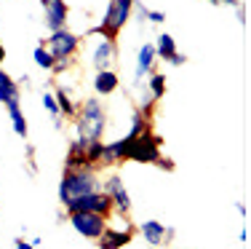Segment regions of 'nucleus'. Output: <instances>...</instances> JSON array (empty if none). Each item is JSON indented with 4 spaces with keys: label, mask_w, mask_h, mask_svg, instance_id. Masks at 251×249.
<instances>
[{
    "label": "nucleus",
    "mask_w": 251,
    "mask_h": 249,
    "mask_svg": "<svg viewBox=\"0 0 251 249\" xmlns=\"http://www.w3.org/2000/svg\"><path fill=\"white\" fill-rule=\"evenodd\" d=\"M131 241H134V225H128V228H112V225H107V230L97 239V247L99 249H123Z\"/></svg>",
    "instance_id": "obj_11"
},
{
    "label": "nucleus",
    "mask_w": 251,
    "mask_h": 249,
    "mask_svg": "<svg viewBox=\"0 0 251 249\" xmlns=\"http://www.w3.org/2000/svg\"><path fill=\"white\" fill-rule=\"evenodd\" d=\"M64 212H97L101 217H110L112 215V201L104 191H94V193H86L80 198H73Z\"/></svg>",
    "instance_id": "obj_8"
},
{
    "label": "nucleus",
    "mask_w": 251,
    "mask_h": 249,
    "mask_svg": "<svg viewBox=\"0 0 251 249\" xmlns=\"http://www.w3.org/2000/svg\"><path fill=\"white\" fill-rule=\"evenodd\" d=\"M91 67L101 70H115L118 67V40H99L91 51Z\"/></svg>",
    "instance_id": "obj_10"
},
{
    "label": "nucleus",
    "mask_w": 251,
    "mask_h": 249,
    "mask_svg": "<svg viewBox=\"0 0 251 249\" xmlns=\"http://www.w3.org/2000/svg\"><path fill=\"white\" fill-rule=\"evenodd\" d=\"M8 118H11V126H14V132L19 134L22 139H27V115L22 112V105H8Z\"/></svg>",
    "instance_id": "obj_22"
},
{
    "label": "nucleus",
    "mask_w": 251,
    "mask_h": 249,
    "mask_svg": "<svg viewBox=\"0 0 251 249\" xmlns=\"http://www.w3.org/2000/svg\"><path fill=\"white\" fill-rule=\"evenodd\" d=\"M101 191V174L97 166L91 169H64L59 180V204L67 206L73 198H80L86 193Z\"/></svg>",
    "instance_id": "obj_2"
},
{
    "label": "nucleus",
    "mask_w": 251,
    "mask_h": 249,
    "mask_svg": "<svg viewBox=\"0 0 251 249\" xmlns=\"http://www.w3.org/2000/svg\"><path fill=\"white\" fill-rule=\"evenodd\" d=\"M238 241H249V228H241V233H238Z\"/></svg>",
    "instance_id": "obj_37"
},
{
    "label": "nucleus",
    "mask_w": 251,
    "mask_h": 249,
    "mask_svg": "<svg viewBox=\"0 0 251 249\" xmlns=\"http://www.w3.org/2000/svg\"><path fill=\"white\" fill-rule=\"evenodd\" d=\"M131 8H134V0H107L104 16H101L99 25H94L88 29V35L101 38V40H118L121 29L131 19Z\"/></svg>",
    "instance_id": "obj_3"
},
{
    "label": "nucleus",
    "mask_w": 251,
    "mask_h": 249,
    "mask_svg": "<svg viewBox=\"0 0 251 249\" xmlns=\"http://www.w3.org/2000/svg\"><path fill=\"white\" fill-rule=\"evenodd\" d=\"M75 123V139L80 142H101L107 132V108L99 97H88L77 105L73 118Z\"/></svg>",
    "instance_id": "obj_1"
},
{
    "label": "nucleus",
    "mask_w": 251,
    "mask_h": 249,
    "mask_svg": "<svg viewBox=\"0 0 251 249\" xmlns=\"http://www.w3.org/2000/svg\"><path fill=\"white\" fill-rule=\"evenodd\" d=\"M32 62L38 64L40 70L51 73V67H53V62H56V59H53V56L49 54V49H46V46L40 43V46H35V51H32Z\"/></svg>",
    "instance_id": "obj_23"
},
{
    "label": "nucleus",
    "mask_w": 251,
    "mask_h": 249,
    "mask_svg": "<svg viewBox=\"0 0 251 249\" xmlns=\"http://www.w3.org/2000/svg\"><path fill=\"white\" fill-rule=\"evenodd\" d=\"M43 46L49 49L53 59H75V54L80 51V35L73 32L70 27H64V29H56V32H49Z\"/></svg>",
    "instance_id": "obj_6"
},
{
    "label": "nucleus",
    "mask_w": 251,
    "mask_h": 249,
    "mask_svg": "<svg viewBox=\"0 0 251 249\" xmlns=\"http://www.w3.org/2000/svg\"><path fill=\"white\" fill-rule=\"evenodd\" d=\"M147 5L142 3V0H134V8H131V14H136V25H147Z\"/></svg>",
    "instance_id": "obj_26"
},
{
    "label": "nucleus",
    "mask_w": 251,
    "mask_h": 249,
    "mask_svg": "<svg viewBox=\"0 0 251 249\" xmlns=\"http://www.w3.org/2000/svg\"><path fill=\"white\" fill-rule=\"evenodd\" d=\"M174 236H176V230L166 225V244H171V241H174Z\"/></svg>",
    "instance_id": "obj_35"
},
{
    "label": "nucleus",
    "mask_w": 251,
    "mask_h": 249,
    "mask_svg": "<svg viewBox=\"0 0 251 249\" xmlns=\"http://www.w3.org/2000/svg\"><path fill=\"white\" fill-rule=\"evenodd\" d=\"M64 169H91L86 153H83V142L73 139L67 147V158H64Z\"/></svg>",
    "instance_id": "obj_17"
},
{
    "label": "nucleus",
    "mask_w": 251,
    "mask_h": 249,
    "mask_svg": "<svg viewBox=\"0 0 251 249\" xmlns=\"http://www.w3.org/2000/svg\"><path fill=\"white\" fill-rule=\"evenodd\" d=\"M0 105H22V86L0 67Z\"/></svg>",
    "instance_id": "obj_12"
},
{
    "label": "nucleus",
    "mask_w": 251,
    "mask_h": 249,
    "mask_svg": "<svg viewBox=\"0 0 251 249\" xmlns=\"http://www.w3.org/2000/svg\"><path fill=\"white\" fill-rule=\"evenodd\" d=\"M101 191L110 195L112 212H115L118 217H123V220H128L134 204H131V195H128V191H126V185H123V177L118 174V171H110L107 177H101Z\"/></svg>",
    "instance_id": "obj_5"
},
{
    "label": "nucleus",
    "mask_w": 251,
    "mask_h": 249,
    "mask_svg": "<svg viewBox=\"0 0 251 249\" xmlns=\"http://www.w3.org/2000/svg\"><path fill=\"white\" fill-rule=\"evenodd\" d=\"M184 62H187V56H184V54H174V59H171L169 64H174V67H182Z\"/></svg>",
    "instance_id": "obj_33"
},
{
    "label": "nucleus",
    "mask_w": 251,
    "mask_h": 249,
    "mask_svg": "<svg viewBox=\"0 0 251 249\" xmlns=\"http://www.w3.org/2000/svg\"><path fill=\"white\" fill-rule=\"evenodd\" d=\"M67 220L75 228V233H80L83 239L97 241L110 225V217H101L97 212H67Z\"/></svg>",
    "instance_id": "obj_7"
},
{
    "label": "nucleus",
    "mask_w": 251,
    "mask_h": 249,
    "mask_svg": "<svg viewBox=\"0 0 251 249\" xmlns=\"http://www.w3.org/2000/svg\"><path fill=\"white\" fill-rule=\"evenodd\" d=\"M155 166H160L163 171H174V161H171V158H166V156H160V158H158V164H155Z\"/></svg>",
    "instance_id": "obj_30"
},
{
    "label": "nucleus",
    "mask_w": 251,
    "mask_h": 249,
    "mask_svg": "<svg viewBox=\"0 0 251 249\" xmlns=\"http://www.w3.org/2000/svg\"><path fill=\"white\" fill-rule=\"evenodd\" d=\"M235 209H238V215H241V217H246V215H249L246 204H241V201H238V204H235Z\"/></svg>",
    "instance_id": "obj_36"
},
{
    "label": "nucleus",
    "mask_w": 251,
    "mask_h": 249,
    "mask_svg": "<svg viewBox=\"0 0 251 249\" xmlns=\"http://www.w3.org/2000/svg\"><path fill=\"white\" fill-rule=\"evenodd\" d=\"M136 233L142 236V239L147 241L150 247H166V225L163 222H158V220H145L136 228Z\"/></svg>",
    "instance_id": "obj_16"
},
{
    "label": "nucleus",
    "mask_w": 251,
    "mask_h": 249,
    "mask_svg": "<svg viewBox=\"0 0 251 249\" xmlns=\"http://www.w3.org/2000/svg\"><path fill=\"white\" fill-rule=\"evenodd\" d=\"M238 25H241V27H246V8H243V5H238Z\"/></svg>",
    "instance_id": "obj_32"
},
{
    "label": "nucleus",
    "mask_w": 251,
    "mask_h": 249,
    "mask_svg": "<svg viewBox=\"0 0 251 249\" xmlns=\"http://www.w3.org/2000/svg\"><path fill=\"white\" fill-rule=\"evenodd\" d=\"M43 5V22L49 27V32H56V29H64L70 22V5L64 0H40Z\"/></svg>",
    "instance_id": "obj_9"
},
{
    "label": "nucleus",
    "mask_w": 251,
    "mask_h": 249,
    "mask_svg": "<svg viewBox=\"0 0 251 249\" xmlns=\"http://www.w3.org/2000/svg\"><path fill=\"white\" fill-rule=\"evenodd\" d=\"M147 22H150V25H163L166 22V11H147Z\"/></svg>",
    "instance_id": "obj_29"
},
{
    "label": "nucleus",
    "mask_w": 251,
    "mask_h": 249,
    "mask_svg": "<svg viewBox=\"0 0 251 249\" xmlns=\"http://www.w3.org/2000/svg\"><path fill=\"white\" fill-rule=\"evenodd\" d=\"M147 91H150V97L155 102H160V99L166 97V75L160 73V70H152V73L147 75Z\"/></svg>",
    "instance_id": "obj_21"
},
{
    "label": "nucleus",
    "mask_w": 251,
    "mask_h": 249,
    "mask_svg": "<svg viewBox=\"0 0 251 249\" xmlns=\"http://www.w3.org/2000/svg\"><path fill=\"white\" fill-rule=\"evenodd\" d=\"M14 247H16V249H35L32 244H27L25 239H16V241H14Z\"/></svg>",
    "instance_id": "obj_34"
},
{
    "label": "nucleus",
    "mask_w": 251,
    "mask_h": 249,
    "mask_svg": "<svg viewBox=\"0 0 251 249\" xmlns=\"http://www.w3.org/2000/svg\"><path fill=\"white\" fill-rule=\"evenodd\" d=\"M75 64V59H56L53 62V67H51V75H62V73H67L70 67Z\"/></svg>",
    "instance_id": "obj_27"
},
{
    "label": "nucleus",
    "mask_w": 251,
    "mask_h": 249,
    "mask_svg": "<svg viewBox=\"0 0 251 249\" xmlns=\"http://www.w3.org/2000/svg\"><path fill=\"white\" fill-rule=\"evenodd\" d=\"M147 129H152V121L142 115L139 108H131V123H128V132H126V137L134 139V137H139V134H145Z\"/></svg>",
    "instance_id": "obj_19"
},
{
    "label": "nucleus",
    "mask_w": 251,
    "mask_h": 249,
    "mask_svg": "<svg viewBox=\"0 0 251 249\" xmlns=\"http://www.w3.org/2000/svg\"><path fill=\"white\" fill-rule=\"evenodd\" d=\"M155 59H160V62H171L174 59V54H179L176 51V40L171 38L169 32H160L158 38H155Z\"/></svg>",
    "instance_id": "obj_18"
},
{
    "label": "nucleus",
    "mask_w": 251,
    "mask_h": 249,
    "mask_svg": "<svg viewBox=\"0 0 251 249\" xmlns=\"http://www.w3.org/2000/svg\"><path fill=\"white\" fill-rule=\"evenodd\" d=\"M3 59H5V46L0 43V62H3Z\"/></svg>",
    "instance_id": "obj_38"
},
{
    "label": "nucleus",
    "mask_w": 251,
    "mask_h": 249,
    "mask_svg": "<svg viewBox=\"0 0 251 249\" xmlns=\"http://www.w3.org/2000/svg\"><path fill=\"white\" fill-rule=\"evenodd\" d=\"M25 156H27V166H29V177H38V161H35V147L32 145H27V150H25Z\"/></svg>",
    "instance_id": "obj_28"
},
{
    "label": "nucleus",
    "mask_w": 251,
    "mask_h": 249,
    "mask_svg": "<svg viewBox=\"0 0 251 249\" xmlns=\"http://www.w3.org/2000/svg\"><path fill=\"white\" fill-rule=\"evenodd\" d=\"M123 153H126V137L104 142V147H101V158H99V169H110V166L123 164Z\"/></svg>",
    "instance_id": "obj_14"
},
{
    "label": "nucleus",
    "mask_w": 251,
    "mask_h": 249,
    "mask_svg": "<svg viewBox=\"0 0 251 249\" xmlns=\"http://www.w3.org/2000/svg\"><path fill=\"white\" fill-rule=\"evenodd\" d=\"M160 145H163V139H160L158 134L152 132V129H147L145 134H139V137H134V139L126 137L123 161H134V164H158V158L163 156V153H160Z\"/></svg>",
    "instance_id": "obj_4"
},
{
    "label": "nucleus",
    "mask_w": 251,
    "mask_h": 249,
    "mask_svg": "<svg viewBox=\"0 0 251 249\" xmlns=\"http://www.w3.org/2000/svg\"><path fill=\"white\" fill-rule=\"evenodd\" d=\"M94 91L97 97H110L121 88V78H118V70H101V73L94 75Z\"/></svg>",
    "instance_id": "obj_15"
},
{
    "label": "nucleus",
    "mask_w": 251,
    "mask_h": 249,
    "mask_svg": "<svg viewBox=\"0 0 251 249\" xmlns=\"http://www.w3.org/2000/svg\"><path fill=\"white\" fill-rule=\"evenodd\" d=\"M53 97H56V105H59V115H62L64 121H73L75 112H77V105L73 102V97H70L64 88H56V91H53Z\"/></svg>",
    "instance_id": "obj_20"
},
{
    "label": "nucleus",
    "mask_w": 251,
    "mask_h": 249,
    "mask_svg": "<svg viewBox=\"0 0 251 249\" xmlns=\"http://www.w3.org/2000/svg\"><path fill=\"white\" fill-rule=\"evenodd\" d=\"M211 5H230V8H238L241 5V0H208Z\"/></svg>",
    "instance_id": "obj_31"
},
{
    "label": "nucleus",
    "mask_w": 251,
    "mask_h": 249,
    "mask_svg": "<svg viewBox=\"0 0 251 249\" xmlns=\"http://www.w3.org/2000/svg\"><path fill=\"white\" fill-rule=\"evenodd\" d=\"M155 70V46L152 43H145L136 54V67H134V81L142 83Z\"/></svg>",
    "instance_id": "obj_13"
},
{
    "label": "nucleus",
    "mask_w": 251,
    "mask_h": 249,
    "mask_svg": "<svg viewBox=\"0 0 251 249\" xmlns=\"http://www.w3.org/2000/svg\"><path fill=\"white\" fill-rule=\"evenodd\" d=\"M40 105H43V110L49 112L51 118H62V115H59V105H56V97H53V91H49V88H46V91L40 94Z\"/></svg>",
    "instance_id": "obj_25"
},
{
    "label": "nucleus",
    "mask_w": 251,
    "mask_h": 249,
    "mask_svg": "<svg viewBox=\"0 0 251 249\" xmlns=\"http://www.w3.org/2000/svg\"><path fill=\"white\" fill-rule=\"evenodd\" d=\"M101 147H104V142H83V153H86L88 164H91V166H97V169H99Z\"/></svg>",
    "instance_id": "obj_24"
}]
</instances>
